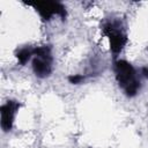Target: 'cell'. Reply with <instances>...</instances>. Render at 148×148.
<instances>
[{
	"label": "cell",
	"mask_w": 148,
	"mask_h": 148,
	"mask_svg": "<svg viewBox=\"0 0 148 148\" xmlns=\"http://www.w3.org/2000/svg\"><path fill=\"white\" fill-rule=\"evenodd\" d=\"M114 71L117 81L119 86L124 89L125 94L127 96H134L140 88V83L136 79L134 68L128 62L119 60L114 65Z\"/></svg>",
	"instance_id": "obj_1"
},
{
	"label": "cell",
	"mask_w": 148,
	"mask_h": 148,
	"mask_svg": "<svg viewBox=\"0 0 148 148\" xmlns=\"http://www.w3.org/2000/svg\"><path fill=\"white\" fill-rule=\"evenodd\" d=\"M31 56H34V51L28 50V49H23L22 51L18 52L17 58H18V60H20L22 64H24V62H27V61L30 59Z\"/></svg>",
	"instance_id": "obj_5"
},
{
	"label": "cell",
	"mask_w": 148,
	"mask_h": 148,
	"mask_svg": "<svg viewBox=\"0 0 148 148\" xmlns=\"http://www.w3.org/2000/svg\"><path fill=\"white\" fill-rule=\"evenodd\" d=\"M17 108H18V104L13 101L8 102L1 108V127L3 128V131H8L12 128L13 119Z\"/></svg>",
	"instance_id": "obj_4"
},
{
	"label": "cell",
	"mask_w": 148,
	"mask_h": 148,
	"mask_svg": "<svg viewBox=\"0 0 148 148\" xmlns=\"http://www.w3.org/2000/svg\"><path fill=\"white\" fill-rule=\"evenodd\" d=\"M105 32H106V35H108L109 38H110L111 50H112L114 53L119 52V51L123 49L124 44L126 43V37H125V35H124L120 30L116 29V28L113 27V24H109V25L106 27V29H105Z\"/></svg>",
	"instance_id": "obj_3"
},
{
	"label": "cell",
	"mask_w": 148,
	"mask_h": 148,
	"mask_svg": "<svg viewBox=\"0 0 148 148\" xmlns=\"http://www.w3.org/2000/svg\"><path fill=\"white\" fill-rule=\"evenodd\" d=\"M35 59L32 61V67L36 75L44 77L51 73V54L47 47H39L34 50Z\"/></svg>",
	"instance_id": "obj_2"
},
{
	"label": "cell",
	"mask_w": 148,
	"mask_h": 148,
	"mask_svg": "<svg viewBox=\"0 0 148 148\" xmlns=\"http://www.w3.org/2000/svg\"><path fill=\"white\" fill-rule=\"evenodd\" d=\"M82 79H83L82 76L76 75V76H71V77H69V81H71L72 83H79V82H80Z\"/></svg>",
	"instance_id": "obj_6"
}]
</instances>
